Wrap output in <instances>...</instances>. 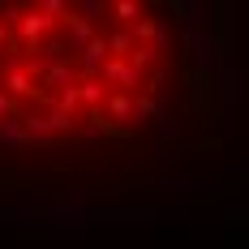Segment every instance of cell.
<instances>
[{"label":"cell","mask_w":249,"mask_h":249,"mask_svg":"<svg viewBox=\"0 0 249 249\" xmlns=\"http://www.w3.org/2000/svg\"><path fill=\"white\" fill-rule=\"evenodd\" d=\"M52 26H56V22H52V18H43L39 9H30V13H22V18H18V30H22V39L30 43V48L39 43V35H48Z\"/></svg>","instance_id":"obj_1"},{"label":"cell","mask_w":249,"mask_h":249,"mask_svg":"<svg viewBox=\"0 0 249 249\" xmlns=\"http://www.w3.org/2000/svg\"><path fill=\"white\" fill-rule=\"evenodd\" d=\"M112 56H107V39H90L86 48H82V69L86 73H95V69H103Z\"/></svg>","instance_id":"obj_2"},{"label":"cell","mask_w":249,"mask_h":249,"mask_svg":"<svg viewBox=\"0 0 249 249\" xmlns=\"http://www.w3.org/2000/svg\"><path fill=\"white\" fill-rule=\"evenodd\" d=\"M103 77L116 82V86H133V82H138V69H133L129 60H107V65H103Z\"/></svg>","instance_id":"obj_3"},{"label":"cell","mask_w":249,"mask_h":249,"mask_svg":"<svg viewBox=\"0 0 249 249\" xmlns=\"http://www.w3.org/2000/svg\"><path fill=\"white\" fill-rule=\"evenodd\" d=\"M77 99H82V103H103V82H99V77L77 82Z\"/></svg>","instance_id":"obj_4"},{"label":"cell","mask_w":249,"mask_h":249,"mask_svg":"<svg viewBox=\"0 0 249 249\" xmlns=\"http://www.w3.org/2000/svg\"><path fill=\"white\" fill-rule=\"evenodd\" d=\"M107 107H112V116H116V121L133 116V99H129V95H112V99H107Z\"/></svg>","instance_id":"obj_5"},{"label":"cell","mask_w":249,"mask_h":249,"mask_svg":"<svg viewBox=\"0 0 249 249\" xmlns=\"http://www.w3.org/2000/svg\"><path fill=\"white\" fill-rule=\"evenodd\" d=\"M0 121H13V99L0 90Z\"/></svg>","instance_id":"obj_6"},{"label":"cell","mask_w":249,"mask_h":249,"mask_svg":"<svg viewBox=\"0 0 249 249\" xmlns=\"http://www.w3.org/2000/svg\"><path fill=\"white\" fill-rule=\"evenodd\" d=\"M116 18H124V22H133V18H138V4H116Z\"/></svg>","instance_id":"obj_7"},{"label":"cell","mask_w":249,"mask_h":249,"mask_svg":"<svg viewBox=\"0 0 249 249\" xmlns=\"http://www.w3.org/2000/svg\"><path fill=\"white\" fill-rule=\"evenodd\" d=\"M4 39H9V30H4V18H0V43H4Z\"/></svg>","instance_id":"obj_8"}]
</instances>
